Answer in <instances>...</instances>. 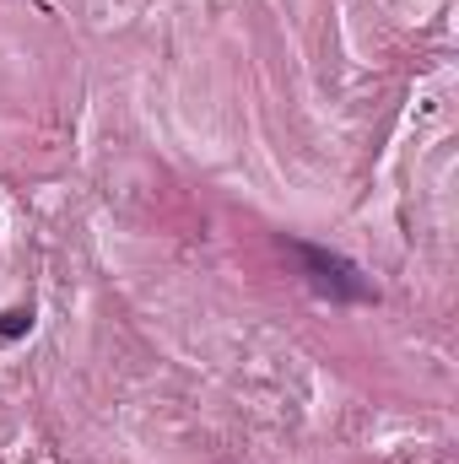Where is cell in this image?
Here are the masks:
<instances>
[{"mask_svg": "<svg viewBox=\"0 0 459 464\" xmlns=\"http://www.w3.org/2000/svg\"><path fill=\"white\" fill-rule=\"evenodd\" d=\"M27 324H33V319H27L22 308H16V314H0V335H22Z\"/></svg>", "mask_w": 459, "mask_h": 464, "instance_id": "6da1fadb", "label": "cell"}]
</instances>
